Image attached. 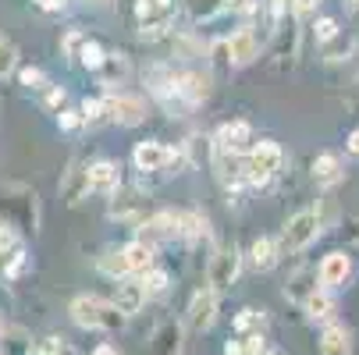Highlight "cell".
Returning <instances> with one entry per match:
<instances>
[{"mask_svg":"<svg viewBox=\"0 0 359 355\" xmlns=\"http://www.w3.org/2000/svg\"><path fill=\"white\" fill-rule=\"evenodd\" d=\"M207 235V217L203 214H182V238H203Z\"/></svg>","mask_w":359,"mask_h":355,"instance_id":"30","label":"cell"},{"mask_svg":"<svg viewBox=\"0 0 359 355\" xmlns=\"http://www.w3.org/2000/svg\"><path fill=\"white\" fill-rule=\"evenodd\" d=\"M238 334H245V330H260L264 327V309H242L238 316H235V323H231Z\"/></svg>","mask_w":359,"mask_h":355,"instance_id":"29","label":"cell"},{"mask_svg":"<svg viewBox=\"0 0 359 355\" xmlns=\"http://www.w3.org/2000/svg\"><path fill=\"white\" fill-rule=\"evenodd\" d=\"M238 267H242L238 249H235V245H221V249H217V256L210 260V270H207L210 288H214L217 295L228 291V288L235 284V277H238Z\"/></svg>","mask_w":359,"mask_h":355,"instance_id":"4","label":"cell"},{"mask_svg":"<svg viewBox=\"0 0 359 355\" xmlns=\"http://www.w3.org/2000/svg\"><path fill=\"white\" fill-rule=\"evenodd\" d=\"M93 355H121V351H118L111 341H104V344H96V348H93Z\"/></svg>","mask_w":359,"mask_h":355,"instance_id":"43","label":"cell"},{"mask_svg":"<svg viewBox=\"0 0 359 355\" xmlns=\"http://www.w3.org/2000/svg\"><path fill=\"white\" fill-rule=\"evenodd\" d=\"M256 8V0H228V11H235V15H249Z\"/></svg>","mask_w":359,"mask_h":355,"instance_id":"40","label":"cell"},{"mask_svg":"<svg viewBox=\"0 0 359 355\" xmlns=\"http://www.w3.org/2000/svg\"><path fill=\"white\" fill-rule=\"evenodd\" d=\"M22 85H29V89H43L46 85V75L39 71V68H22Z\"/></svg>","mask_w":359,"mask_h":355,"instance_id":"36","label":"cell"},{"mask_svg":"<svg viewBox=\"0 0 359 355\" xmlns=\"http://www.w3.org/2000/svg\"><path fill=\"white\" fill-rule=\"evenodd\" d=\"M171 238H182V214L161 210V214H153L139 224V242H146V245L171 242Z\"/></svg>","mask_w":359,"mask_h":355,"instance_id":"5","label":"cell"},{"mask_svg":"<svg viewBox=\"0 0 359 355\" xmlns=\"http://www.w3.org/2000/svg\"><path fill=\"white\" fill-rule=\"evenodd\" d=\"M15 249H18V231L11 224H0V256H8Z\"/></svg>","mask_w":359,"mask_h":355,"instance_id":"34","label":"cell"},{"mask_svg":"<svg viewBox=\"0 0 359 355\" xmlns=\"http://www.w3.org/2000/svg\"><path fill=\"white\" fill-rule=\"evenodd\" d=\"M139 281H142V288H146V295H149V298H153V295H164V291H168V284H171V277H168L164 270H157V267L142 270V274H139Z\"/></svg>","mask_w":359,"mask_h":355,"instance_id":"25","label":"cell"},{"mask_svg":"<svg viewBox=\"0 0 359 355\" xmlns=\"http://www.w3.org/2000/svg\"><path fill=\"white\" fill-rule=\"evenodd\" d=\"M132 164H135L139 171H164V164H168V149H164L161 142L146 139V142H139V146L132 149Z\"/></svg>","mask_w":359,"mask_h":355,"instance_id":"14","label":"cell"},{"mask_svg":"<svg viewBox=\"0 0 359 355\" xmlns=\"http://www.w3.org/2000/svg\"><path fill=\"white\" fill-rule=\"evenodd\" d=\"M348 4H352V8H359V0H348Z\"/></svg>","mask_w":359,"mask_h":355,"instance_id":"46","label":"cell"},{"mask_svg":"<svg viewBox=\"0 0 359 355\" xmlns=\"http://www.w3.org/2000/svg\"><path fill=\"white\" fill-rule=\"evenodd\" d=\"M32 355H79V351L65 337H43V341L32 344Z\"/></svg>","mask_w":359,"mask_h":355,"instance_id":"27","label":"cell"},{"mask_svg":"<svg viewBox=\"0 0 359 355\" xmlns=\"http://www.w3.org/2000/svg\"><path fill=\"white\" fill-rule=\"evenodd\" d=\"M86 121H82V111H61V128L65 132H75V128H82Z\"/></svg>","mask_w":359,"mask_h":355,"instance_id":"38","label":"cell"},{"mask_svg":"<svg viewBox=\"0 0 359 355\" xmlns=\"http://www.w3.org/2000/svg\"><path fill=\"white\" fill-rule=\"evenodd\" d=\"M104 50H100L93 39H86V46H82V54H79V61L86 64V68H93V71H100V64H104Z\"/></svg>","mask_w":359,"mask_h":355,"instance_id":"32","label":"cell"},{"mask_svg":"<svg viewBox=\"0 0 359 355\" xmlns=\"http://www.w3.org/2000/svg\"><path fill=\"white\" fill-rule=\"evenodd\" d=\"M46 107H65V89H54L46 96Z\"/></svg>","mask_w":359,"mask_h":355,"instance_id":"42","label":"cell"},{"mask_svg":"<svg viewBox=\"0 0 359 355\" xmlns=\"http://www.w3.org/2000/svg\"><path fill=\"white\" fill-rule=\"evenodd\" d=\"M135 15H139V22H142V32L149 29V36H157L161 29H168L171 0H139V4H135Z\"/></svg>","mask_w":359,"mask_h":355,"instance_id":"11","label":"cell"},{"mask_svg":"<svg viewBox=\"0 0 359 355\" xmlns=\"http://www.w3.org/2000/svg\"><path fill=\"white\" fill-rule=\"evenodd\" d=\"M89 192H93V185H89V167L72 164V167L65 171V178H61V199L68 202V207H79Z\"/></svg>","mask_w":359,"mask_h":355,"instance_id":"10","label":"cell"},{"mask_svg":"<svg viewBox=\"0 0 359 355\" xmlns=\"http://www.w3.org/2000/svg\"><path fill=\"white\" fill-rule=\"evenodd\" d=\"M317 281H320V277H317L313 270H302V274H295V281L285 288V295H288V298H295V302H306V298H310V295L317 291Z\"/></svg>","mask_w":359,"mask_h":355,"instance_id":"23","label":"cell"},{"mask_svg":"<svg viewBox=\"0 0 359 355\" xmlns=\"http://www.w3.org/2000/svg\"><path fill=\"white\" fill-rule=\"evenodd\" d=\"M224 355H245L242 341H228V344H224Z\"/></svg>","mask_w":359,"mask_h":355,"instance_id":"44","label":"cell"},{"mask_svg":"<svg viewBox=\"0 0 359 355\" xmlns=\"http://www.w3.org/2000/svg\"><path fill=\"white\" fill-rule=\"evenodd\" d=\"M178 92L189 96V104H203V99L210 96V82L203 78V75H185V78L178 82Z\"/></svg>","mask_w":359,"mask_h":355,"instance_id":"24","label":"cell"},{"mask_svg":"<svg viewBox=\"0 0 359 355\" xmlns=\"http://www.w3.org/2000/svg\"><path fill=\"white\" fill-rule=\"evenodd\" d=\"M104 104H107V118L118 121V125H125V128H132V125H139V121L146 118V107H142V99H139V96H125V92H118V96H107Z\"/></svg>","mask_w":359,"mask_h":355,"instance_id":"7","label":"cell"},{"mask_svg":"<svg viewBox=\"0 0 359 355\" xmlns=\"http://www.w3.org/2000/svg\"><path fill=\"white\" fill-rule=\"evenodd\" d=\"M317 4H320V0H292V15L295 18H306V15L317 11Z\"/></svg>","mask_w":359,"mask_h":355,"instance_id":"39","label":"cell"},{"mask_svg":"<svg viewBox=\"0 0 359 355\" xmlns=\"http://www.w3.org/2000/svg\"><path fill=\"white\" fill-rule=\"evenodd\" d=\"M15 64H18V50H15V43H11V39H0V78L11 75Z\"/></svg>","mask_w":359,"mask_h":355,"instance_id":"31","label":"cell"},{"mask_svg":"<svg viewBox=\"0 0 359 355\" xmlns=\"http://www.w3.org/2000/svg\"><path fill=\"white\" fill-rule=\"evenodd\" d=\"M338 39V22L334 18H320L317 22V43H331Z\"/></svg>","mask_w":359,"mask_h":355,"instance_id":"35","label":"cell"},{"mask_svg":"<svg viewBox=\"0 0 359 355\" xmlns=\"http://www.w3.org/2000/svg\"><path fill=\"white\" fill-rule=\"evenodd\" d=\"M302 309H306V316H310V320H331L334 316V298H331L327 288H317L310 298L302 302Z\"/></svg>","mask_w":359,"mask_h":355,"instance_id":"19","label":"cell"},{"mask_svg":"<svg viewBox=\"0 0 359 355\" xmlns=\"http://www.w3.org/2000/svg\"><path fill=\"white\" fill-rule=\"evenodd\" d=\"M224 50H228V61H231L235 68H245V64H252L256 57H260V43H256L252 29H238V32L224 43Z\"/></svg>","mask_w":359,"mask_h":355,"instance_id":"9","label":"cell"},{"mask_svg":"<svg viewBox=\"0 0 359 355\" xmlns=\"http://www.w3.org/2000/svg\"><path fill=\"white\" fill-rule=\"evenodd\" d=\"M249 256H252V267L256 270H274L278 267V245L271 238H256L252 249H249Z\"/></svg>","mask_w":359,"mask_h":355,"instance_id":"21","label":"cell"},{"mask_svg":"<svg viewBox=\"0 0 359 355\" xmlns=\"http://www.w3.org/2000/svg\"><path fill=\"white\" fill-rule=\"evenodd\" d=\"M281 160H285V153H281L278 142H256L249 149V157H245V178L252 185H267L278 174Z\"/></svg>","mask_w":359,"mask_h":355,"instance_id":"3","label":"cell"},{"mask_svg":"<svg viewBox=\"0 0 359 355\" xmlns=\"http://www.w3.org/2000/svg\"><path fill=\"white\" fill-rule=\"evenodd\" d=\"M217 142L224 149H231V153H242V149H252V128L245 121H231L217 132Z\"/></svg>","mask_w":359,"mask_h":355,"instance_id":"16","label":"cell"},{"mask_svg":"<svg viewBox=\"0 0 359 355\" xmlns=\"http://www.w3.org/2000/svg\"><path fill=\"white\" fill-rule=\"evenodd\" d=\"M217 320V291L214 288H199L189 302V327L192 330H210Z\"/></svg>","mask_w":359,"mask_h":355,"instance_id":"6","label":"cell"},{"mask_svg":"<svg viewBox=\"0 0 359 355\" xmlns=\"http://www.w3.org/2000/svg\"><path fill=\"white\" fill-rule=\"evenodd\" d=\"M274 4H285V0H274Z\"/></svg>","mask_w":359,"mask_h":355,"instance_id":"47","label":"cell"},{"mask_svg":"<svg viewBox=\"0 0 359 355\" xmlns=\"http://www.w3.org/2000/svg\"><path fill=\"white\" fill-rule=\"evenodd\" d=\"M146 288H142V281H132V277H121L118 281V288H114V306L125 313V316H135L142 306H146Z\"/></svg>","mask_w":359,"mask_h":355,"instance_id":"12","label":"cell"},{"mask_svg":"<svg viewBox=\"0 0 359 355\" xmlns=\"http://www.w3.org/2000/svg\"><path fill=\"white\" fill-rule=\"evenodd\" d=\"M149 355H182V323L164 320L149 337Z\"/></svg>","mask_w":359,"mask_h":355,"instance_id":"13","label":"cell"},{"mask_svg":"<svg viewBox=\"0 0 359 355\" xmlns=\"http://www.w3.org/2000/svg\"><path fill=\"white\" fill-rule=\"evenodd\" d=\"M317 277H320V284H324L327 291L345 288L348 277H352V260L345 256V252H327L324 263H320V270H317Z\"/></svg>","mask_w":359,"mask_h":355,"instance_id":"8","label":"cell"},{"mask_svg":"<svg viewBox=\"0 0 359 355\" xmlns=\"http://www.w3.org/2000/svg\"><path fill=\"white\" fill-rule=\"evenodd\" d=\"M72 320L82 327V330H118L125 327V313L114 306V302L107 298H96V295H79L72 298V306H68Z\"/></svg>","mask_w":359,"mask_h":355,"instance_id":"1","label":"cell"},{"mask_svg":"<svg viewBox=\"0 0 359 355\" xmlns=\"http://www.w3.org/2000/svg\"><path fill=\"white\" fill-rule=\"evenodd\" d=\"M36 8H43V11H61L65 8V0H32Z\"/></svg>","mask_w":359,"mask_h":355,"instance_id":"41","label":"cell"},{"mask_svg":"<svg viewBox=\"0 0 359 355\" xmlns=\"http://www.w3.org/2000/svg\"><path fill=\"white\" fill-rule=\"evenodd\" d=\"M242 348H245V355H271V351H267V341H264V334H260V330L245 334Z\"/></svg>","mask_w":359,"mask_h":355,"instance_id":"33","label":"cell"},{"mask_svg":"<svg viewBox=\"0 0 359 355\" xmlns=\"http://www.w3.org/2000/svg\"><path fill=\"white\" fill-rule=\"evenodd\" d=\"M320 228H324V221H320L317 210H299V214H292L288 224H285V231H281V249H285V252L310 249V245L317 242Z\"/></svg>","mask_w":359,"mask_h":355,"instance_id":"2","label":"cell"},{"mask_svg":"<svg viewBox=\"0 0 359 355\" xmlns=\"http://www.w3.org/2000/svg\"><path fill=\"white\" fill-rule=\"evenodd\" d=\"M82 46H86V36H82V32H68V36L61 39L65 54H82Z\"/></svg>","mask_w":359,"mask_h":355,"instance_id":"37","label":"cell"},{"mask_svg":"<svg viewBox=\"0 0 359 355\" xmlns=\"http://www.w3.org/2000/svg\"><path fill=\"white\" fill-rule=\"evenodd\" d=\"M96 75H100V82H104V85H118V82H125V75H128V57H125V54H107Z\"/></svg>","mask_w":359,"mask_h":355,"instance_id":"20","label":"cell"},{"mask_svg":"<svg viewBox=\"0 0 359 355\" xmlns=\"http://www.w3.org/2000/svg\"><path fill=\"white\" fill-rule=\"evenodd\" d=\"M348 153H352V157H359V128L348 135Z\"/></svg>","mask_w":359,"mask_h":355,"instance_id":"45","label":"cell"},{"mask_svg":"<svg viewBox=\"0 0 359 355\" xmlns=\"http://www.w3.org/2000/svg\"><path fill=\"white\" fill-rule=\"evenodd\" d=\"M89 185H93V192H104V195L118 192V185H121L118 164H111V160H96V164H89Z\"/></svg>","mask_w":359,"mask_h":355,"instance_id":"15","label":"cell"},{"mask_svg":"<svg viewBox=\"0 0 359 355\" xmlns=\"http://www.w3.org/2000/svg\"><path fill=\"white\" fill-rule=\"evenodd\" d=\"M121 260H125V267H128V274H142V270H149L153 267V245H146V242H128L125 249H121Z\"/></svg>","mask_w":359,"mask_h":355,"instance_id":"18","label":"cell"},{"mask_svg":"<svg viewBox=\"0 0 359 355\" xmlns=\"http://www.w3.org/2000/svg\"><path fill=\"white\" fill-rule=\"evenodd\" d=\"M313 178H317V185H338V181H341V164H338V157H334V153H320V157L313 160Z\"/></svg>","mask_w":359,"mask_h":355,"instance_id":"22","label":"cell"},{"mask_svg":"<svg viewBox=\"0 0 359 355\" xmlns=\"http://www.w3.org/2000/svg\"><path fill=\"white\" fill-rule=\"evenodd\" d=\"M320 351L324 355H352V330L341 323H331L320 334Z\"/></svg>","mask_w":359,"mask_h":355,"instance_id":"17","label":"cell"},{"mask_svg":"<svg viewBox=\"0 0 359 355\" xmlns=\"http://www.w3.org/2000/svg\"><path fill=\"white\" fill-rule=\"evenodd\" d=\"M82 121H86L89 128L111 121V118H107V104H104V99H86V104H82Z\"/></svg>","mask_w":359,"mask_h":355,"instance_id":"28","label":"cell"},{"mask_svg":"<svg viewBox=\"0 0 359 355\" xmlns=\"http://www.w3.org/2000/svg\"><path fill=\"white\" fill-rule=\"evenodd\" d=\"M228 8V0H189V15L196 18V22H207V18H214L217 11H224Z\"/></svg>","mask_w":359,"mask_h":355,"instance_id":"26","label":"cell"},{"mask_svg":"<svg viewBox=\"0 0 359 355\" xmlns=\"http://www.w3.org/2000/svg\"><path fill=\"white\" fill-rule=\"evenodd\" d=\"M271 355H278V351H271Z\"/></svg>","mask_w":359,"mask_h":355,"instance_id":"48","label":"cell"}]
</instances>
